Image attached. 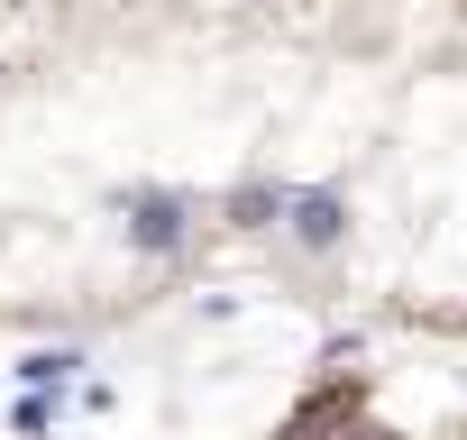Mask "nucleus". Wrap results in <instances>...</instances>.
Returning a JSON list of instances; mask_svg holds the SVG:
<instances>
[{"label": "nucleus", "mask_w": 467, "mask_h": 440, "mask_svg": "<svg viewBox=\"0 0 467 440\" xmlns=\"http://www.w3.org/2000/svg\"><path fill=\"white\" fill-rule=\"evenodd\" d=\"M285 230L303 239V248H339V230H348V202L321 183V193H294V211H285Z\"/></svg>", "instance_id": "1"}]
</instances>
